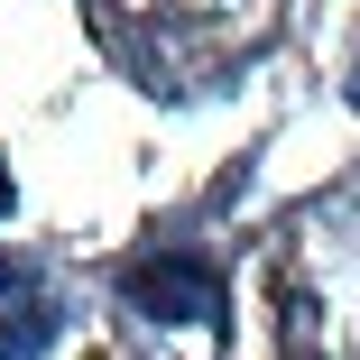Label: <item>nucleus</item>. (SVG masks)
<instances>
[{"mask_svg":"<svg viewBox=\"0 0 360 360\" xmlns=\"http://www.w3.org/2000/svg\"><path fill=\"white\" fill-rule=\"evenodd\" d=\"M46 342V296H37V286L19 277V268H0V351H37Z\"/></svg>","mask_w":360,"mask_h":360,"instance_id":"nucleus-2","label":"nucleus"},{"mask_svg":"<svg viewBox=\"0 0 360 360\" xmlns=\"http://www.w3.org/2000/svg\"><path fill=\"white\" fill-rule=\"evenodd\" d=\"M0 212H10V167H0Z\"/></svg>","mask_w":360,"mask_h":360,"instance_id":"nucleus-3","label":"nucleus"},{"mask_svg":"<svg viewBox=\"0 0 360 360\" xmlns=\"http://www.w3.org/2000/svg\"><path fill=\"white\" fill-rule=\"evenodd\" d=\"M129 296L139 305H185V314H212V305H222V286H212L203 268H129Z\"/></svg>","mask_w":360,"mask_h":360,"instance_id":"nucleus-1","label":"nucleus"}]
</instances>
